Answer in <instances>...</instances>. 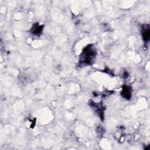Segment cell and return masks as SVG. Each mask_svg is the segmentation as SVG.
Returning a JSON list of instances; mask_svg holds the SVG:
<instances>
[{
	"label": "cell",
	"mask_w": 150,
	"mask_h": 150,
	"mask_svg": "<svg viewBox=\"0 0 150 150\" xmlns=\"http://www.w3.org/2000/svg\"><path fill=\"white\" fill-rule=\"evenodd\" d=\"M96 56V50L91 45L86 47L80 56V60L83 64H90Z\"/></svg>",
	"instance_id": "cell-1"
},
{
	"label": "cell",
	"mask_w": 150,
	"mask_h": 150,
	"mask_svg": "<svg viewBox=\"0 0 150 150\" xmlns=\"http://www.w3.org/2000/svg\"><path fill=\"white\" fill-rule=\"evenodd\" d=\"M142 35L143 39L145 42H148L149 40L150 36V30H149V26L148 25H145L142 27Z\"/></svg>",
	"instance_id": "cell-2"
},
{
	"label": "cell",
	"mask_w": 150,
	"mask_h": 150,
	"mask_svg": "<svg viewBox=\"0 0 150 150\" xmlns=\"http://www.w3.org/2000/svg\"><path fill=\"white\" fill-rule=\"evenodd\" d=\"M121 95L126 99H129L131 97V88L128 86H124L121 92Z\"/></svg>",
	"instance_id": "cell-3"
},
{
	"label": "cell",
	"mask_w": 150,
	"mask_h": 150,
	"mask_svg": "<svg viewBox=\"0 0 150 150\" xmlns=\"http://www.w3.org/2000/svg\"><path fill=\"white\" fill-rule=\"evenodd\" d=\"M42 29H43V26L38 25V29H36V28L34 26L33 28H32V33L35 34V35L40 34Z\"/></svg>",
	"instance_id": "cell-4"
}]
</instances>
